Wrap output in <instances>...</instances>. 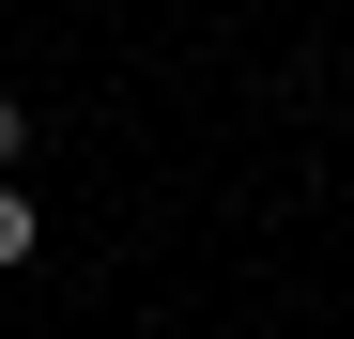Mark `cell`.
I'll return each mask as SVG.
<instances>
[{"mask_svg":"<svg viewBox=\"0 0 354 339\" xmlns=\"http://www.w3.org/2000/svg\"><path fill=\"white\" fill-rule=\"evenodd\" d=\"M31 232H46V216H31V185H0V277L31 262Z\"/></svg>","mask_w":354,"mask_h":339,"instance_id":"cell-1","label":"cell"},{"mask_svg":"<svg viewBox=\"0 0 354 339\" xmlns=\"http://www.w3.org/2000/svg\"><path fill=\"white\" fill-rule=\"evenodd\" d=\"M16 154H31V108H16V93H0V185H16Z\"/></svg>","mask_w":354,"mask_h":339,"instance_id":"cell-2","label":"cell"}]
</instances>
